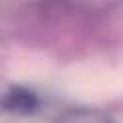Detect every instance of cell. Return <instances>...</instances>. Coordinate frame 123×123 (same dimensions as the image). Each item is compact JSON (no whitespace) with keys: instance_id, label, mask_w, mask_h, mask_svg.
<instances>
[{"instance_id":"6da1fadb","label":"cell","mask_w":123,"mask_h":123,"mask_svg":"<svg viewBox=\"0 0 123 123\" xmlns=\"http://www.w3.org/2000/svg\"><path fill=\"white\" fill-rule=\"evenodd\" d=\"M60 86L69 98L85 104H104L121 96L117 69L96 58L67 65L60 75Z\"/></svg>"},{"instance_id":"3957f363","label":"cell","mask_w":123,"mask_h":123,"mask_svg":"<svg viewBox=\"0 0 123 123\" xmlns=\"http://www.w3.org/2000/svg\"><path fill=\"white\" fill-rule=\"evenodd\" d=\"M117 75H119V85H121V94H123V62L117 67Z\"/></svg>"},{"instance_id":"7a4b0ae2","label":"cell","mask_w":123,"mask_h":123,"mask_svg":"<svg viewBox=\"0 0 123 123\" xmlns=\"http://www.w3.org/2000/svg\"><path fill=\"white\" fill-rule=\"evenodd\" d=\"M54 71V62L35 50H17L8 60V75L17 83L37 85L46 81Z\"/></svg>"}]
</instances>
